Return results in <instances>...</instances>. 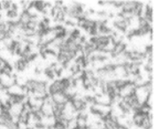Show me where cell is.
Listing matches in <instances>:
<instances>
[{
  "label": "cell",
  "mask_w": 154,
  "mask_h": 129,
  "mask_svg": "<svg viewBox=\"0 0 154 129\" xmlns=\"http://www.w3.org/2000/svg\"><path fill=\"white\" fill-rule=\"evenodd\" d=\"M52 102L57 104H65L66 103H67L69 100V98L66 96V94L64 92H58L56 94H53L51 96H50Z\"/></svg>",
  "instance_id": "cell-1"
},
{
  "label": "cell",
  "mask_w": 154,
  "mask_h": 129,
  "mask_svg": "<svg viewBox=\"0 0 154 129\" xmlns=\"http://www.w3.org/2000/svg\"><path fill=\"white\" fill-rule=\"evenodd\" d=\"M7 93L9 95H14V96H19V95H23L24 96V93H23V87H20L17 84L13 85L12 87H10L9 88L6 89Z\"/></svg>",
  "instance_id": "cell-2"
},
{
  "label": "cell",
  "mask_w": 154,
  "mask_h": 129,
  "mask_svg": "<svg viewBox=\"0 0 154 129\" xmlns=\"http://www.w3.org/2000/svg\"><path fill=\"white\" fill-rule=\"evenodd\" d=\"M47 5L46 1H41V0H38V1H35L34 3V6L35 7V9L39 12V13H42L43 14V11L45 10V6Z\"/></svg>",
  "instance_id": "cell-3"
}]
</instances>
